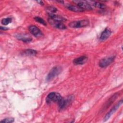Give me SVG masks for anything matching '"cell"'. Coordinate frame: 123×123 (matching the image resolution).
<instances>
[{"mask_svg": "<svg viewBox=\"0 0 123 123\" xmlns=\"http://www.w3.org/2000/svg\"><path fill=\"white\" fill-rule=\"evenodd\" d=\"M1 122L3 123H12L14 122V119L13 118H5L0 121Z\"/></svg>", "mask_w": 123, "mask_h": 123, "instance_id": "21", "label": "cell"}, {"mask_svg": "<svg viewBox=\"0 0 123 123\" xmlns=\"http://www.w3.org/2000/svg\"><path fill=\"white\" fill-rule=\"evenodd\" d=\"M118 96V94L116 93L114 95H113L107 101V102L105 104V106H104V108H103V109L104 108H107V107H108L112 103H113L114 102V101L117 98Z\"/></svg>", "mask_w": 123, "mask_h": 123, "instance_id": "16", "label": "cell"}, {"mask_svg": "<svg viewBox=\"0 0 123 123\" xmlns=\"http://www.w3.org/2000/svg\"><path fill=\"white\" fill-rule=\"evenodd\" d=\"M89 25V21L87 20H82L76 21H73L69 23V26L72 28H80L87 26Z\"/></svg>", "mask_w": 123, "mask_h": 123, "instance_id": "3", "label": "cell"}, {"mask_svg": "<svg viewBox=\"0 0 123 123\" xmlns=\"http://www.w3.org/2000/svg\"><path fill=\"white\" fill-rule=\"evenodd\" d=\"M115 56H111L103 58L99 62V66L102 68L106 67L111 64L113 62Z\"/></svg>", "mask_w": 123, "mask_h": 123, "instance_id": "6", "label": "cell"}, {"mask_svg": "<svg viewBox=\"0 0 123 123\" xmlns=\"http://www.w3.org/2000/svg\"><path fill=\"white\" fill-rule=\"evenodd\" d=\"M74 99V97L72 96H69L67 98H62V99L58 102L59 108L61 110H62L66 108L69 105Z\"/></svg>", "mask_w": 123, "mask_h": 123, "instance_id": "4", "label": "cell"}, {"mask_svg": "<svg viewBox=\"0 0 123 123\" xmlns=\"http://www.w3.org/2000/svg\"><path fill=\"white\" fill-rule=\"evenodd\" d=\"M62 98L61 96V95L56 92H52L49 93L46 98V102L48 103H50L52 101L59 102Z\"/></svg>", "mask_w": 123, "mask_h": 123, "instance_id": "1", "label": "cell"}, {"mask_svg": "<svg viewBox=\"0 0 123 123\" xmlns=\"http://www.w3.org/2000/svg\"><path fill=\"white\" fill-rule=\"evenodd\" d=\"M111 33V32L109 28H105L100 35V36L99 37L100 39L101 40H105L107 39L110 36Z\"/></svg>", "mask_w": 123, "mask_h": 123, "instance_id": "10", "label": "cell"}, {"mask_svg": "<svg viewBox=\"0 0 123 123\" xmlns=\"http://www.w3.org/2000/svg\"><path fill=\"white\" fill-rule=\"evenodd\" d=\"M37 51L33 49H25L24 51H23L22 54L26 56H34L36 55Z\"/></svg>", "mask_w": 123, "mask_h": 123, "instance_id": "15", "label": "cell"}, {"mask_svg": "<svg viewBox=\"0 0 123 123\" xmlns=\"http://www.w3.org/2000/svg\"><path fill=\"white\" fill-rule=\"evenodd\" d=\"M46 10L48 12V13H53V12H56L57 11V9L55 7L52 6H48L46 8Z\"/></svg>", "mask_w": 123, "mask_h": 123, "instance_id": "19", "label": "cell"}, {"mask_svg": "<svg viewBox=\"0 0 123 123\" xmlns=\"http://www.w3.org/2000/svg\"><path fill=\"white\" fill-rule=\"evenodd\" d=\"M62 69L60 66H55L52 68L49 73L48 74L46 80L47 81H50L56 76L59 75L62 72Z\"/></svg>", "mask_w": 123, "mask_h": 123, "instance_id": "2", "label": "cell"}, {"mask_svg": "<svg viewBox=\"0 0 123 123\" xmlns=\"http://www.w3.org/2000/svg\"><path fill=\"white\" fill-rule=\"evenodd\" d=\"M0 29H3V30H6V29H7V28H5V27H4V28H2V26H1L0 27Z\"/></svg>", "mask_w": 123, "mask_h": 123, "instance_id": "23", "label": "cell"}, {"mask_svg": "<svg viewBox=\"0 0 123 123\" xmlns=\"http://www.w3.org/2000/svg\"><path fill=\"white\" fill-rule=\"evenodd\" d=\"M37 2L39 3L41 5H43V2L42 1H37Z\"/></svg>", "mask_w": 123, "mask_h": 123, "instance_id": "22", "label": "cell"}, {"mask_svg": "<svg viewBox=\"0 0 123 123\" xmlns=\"http://www.w3.org/2000/svg\"><path fill=\"white\" fill-rule=\"evenodd\" d=\"M87 60V57L85 56H82L79 57L75 58L74 61L73 62L74 64L76 65H82L84 63H85Z\"/></svg>", "mask_w": 123, "mask_h": 123, "instance_id": "11", "label": "cell"}, {"mask_svg": "<svg viewBox=\"0 0 123 123\" xmlns=\"http://www.w3.org/2000/svg\"><path fill=\"white\" fill-rule=\"evenodd\" d=\"M28 29L30 32L36 37H40L43 35L41 30L36 25H30L29 26Z\"/></svg>", "mask_w": 123, "mask_h": 123, "instance_id": "8", "label": "cell"}, {"mask_svg": "<svg viewBox=\"0 0 123 123\" xmlns=\"http://www.w3.org/2000/svg\"><path fill=\"white\" fill-rule=\"evenodd\" d=\"M11 22H12V19L11 18H3L1 21V23H2V24L4 25H6L9 24Z\"/></svg>", "mask_w": 123, "mask_h": 123, "instance_id": "18", "label": "cell"}, {"mask_svg": "<svg viewBox=\"0 0 123 123\" xmlns=\"http://www.w3.org/2000/svg\"><path fill=\"white\" fill-rule=\"evenodd\" d=\"M74 2L77 4V6L81 8L84 10H91L92 9V8L90 6V5L86 1L76 0L74 1Z\"/></svg>", "mask_w": 123, "mask_h": 123, "instance_id": "7", "label": "cell"}, {"mask_svg": "<svg viewBox=\"0 0 123 123\" xmlns=\"http://www.w3.org/2000/svg\"><path fill=\"white\" fill-rule=\"evenodd\" d=\"M50 18L54 21L58 22H63L66 20V19L62 16H61L58 15H56L53 13H48Z\"/></svg>", "mask_w": 123, "mask_h": 123, "instance_id": "13", "label": "cell"}, {"mask_svg": "<svg viewBox=\"0 0 123 123\" xmlns=\"http://www.w3.org/2000/svg\"><path fill=\"white\" fill-rule=\"evenodd\" d=\"M34 19H35V20L37 22H38L39 23H40V24H41L42 25H46V23L45 22V21L42 18H40L39 17H35L34 18Z\"/></svg>", "mask_w": 123, "mask_h": 123, "instance_id": "20", "label": "cell"}, {"mask_svg": "<svg viewBox=\"0 0 123 123\" xmlns=\"http://www.w3.org/2000/svg\"><path fill=\"white\" fill-rule=\"evenodd\" d=\"M93 2V5L95 7H97L98 8L104 9L106 7V5L100 2Z\"/></svg>", "mask_w": 123, "mask_h": 123, "instance_id": "17", "label": "cell"}, {"mask_svg": "<svg viewBox=\"0 0 123 123\" xmlns=\"http://www.w3.org/2000/svg\"><path fill=\"white\" fill-rule=\"evenodd\" d=\"M49 22L52 25H53V26H54L57 28L60 29H65L66 28V26L60 22L55 21L51 19H49Z\"/></svg>", "mask_w": 123, "mask_h": 123, "instance_id": "9", "label": "cell"}, {"mask_svg": "<svg viewBox=\"0 0 123 123\" xmlns=\"http://www.w3.org/2000/svg\"><path fill=\"white\" fill-rule=\"evenodd\" d=\"M16 37L18 39L25 42H30L32 40L31 37L28 35V34H19L16 36Z\"/></svg>", "mask_w": 123, "mask_h": 123, "instance_id": "12", "label": "cell"}, {"mask_svg": "<svg viewBox=\"0 0 123 123\" xmlns=\"http://www.w3.org/2000/svg\"><path fill=\"white\" fill-rule=\"evenodd\" d=\"M67 8L70 11L74 12H83L84 10L81 9V8L79 7L78 6L72 5H69L67 6Z\"/></svg>", "mask_w": 123, "mask_h": 123, "instance_id": "14", "label": "cell"}, {"mask_svg": "<svg viewBox=\"0 0 123 123\" xmlns=\"http://www.w3.org/2000/svg\"><path fill=\"white\" fill-rule=\"evenodd\" d=\"M123 103V100L121 99L119 101H118L116 105H115L110 110V111L106 114L105 116L104 117V118H103V121L105 122L107 120H108L110 117L117 110V109L119 108V107L122 105V104Z\"/></svg>", "mask_w": 123, "mask_h": 123, "instance_id": "5", "label": "cell"}]
</instances>
